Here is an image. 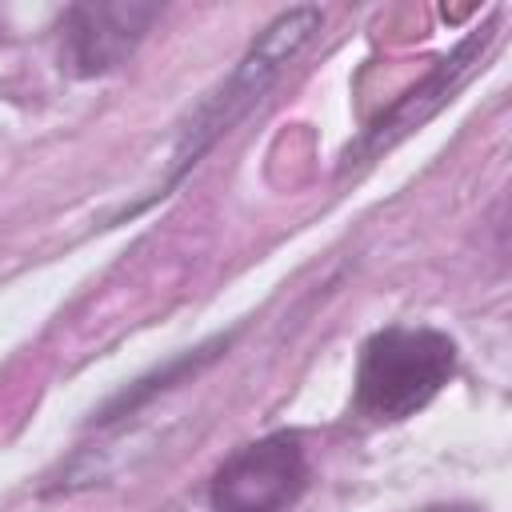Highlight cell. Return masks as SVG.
<instances>
[{"mask_svg": "<svg viewBox=\"0 0 512 512\" xmlns=\"http://www.w3.org/2000/svg\"><path fill=\"white\" fill-rule=\"evenodd\" d=\"M428 512H476V508H428Z\"/></svg>", "mask_w": 512, "mask_h": 512, "instance_id": "obj_5", "label": "cell"}, {"mask_svg": "<svg viewBox=\"0 0 512 512\" xmlns=\"http://www.w3.org/2000/svg\"><path fill=\"white\" fill-rule=\"evenodd\" d=\"M320 28V12L316 8H292V12H284L264 36H260V44L248 52V60L236 68V76L228 80V88L220 92V100L212 104V116L200 124L204 128V136L196 140V148H192V156L224 128V124H232L268 84H272V76L304 48V40L312 36Z\"/></svg>", "mask_w": 512, "mask_h": 512, "instance_id": "obj_3", "label": "cell"}, {"mask_svg": "<svg viewBox=\"0 0 512 512\" xmlns=\"http://www.w3.org/2000/svg\"><path fill=\"white\" fill-rule=\"evenodd\" d=\"M456 344L432 328H384L364 344L356 408L372 420H404L452 376Z\"/></svg>", "mask_w": 512, "mask_h": 512, "instance_id": "obj_1", "label": "cell"}, {"mask_svg": "<svg viewBox=\"0 0 512 512\" xmlns=\"http://www.w3.org/2000/svg\"><path fill=\"white\" fill-rule=\"evenodd\" d=\"M308 484V460L296 436L276 432L256 444L236 448L216 480L212 504L216 512H284Z\"/></svg>", "mask_w": 512, "mask_h": 512, "instance_id": "obj_2", "label": "cell"}, {"mask_svg": "<svg viewBox=\"0 0 512 512\" xmlns=\"http://www.w3.org/2000/svg\"><path fill=\"white\" fill-rule=\"evenodd\" d=\"M156 20L152 4H88L72 8L64 20V40H68V60L76 72H104L116 68L136 40L148 32Z\"/></svg>", "mask_w": 512, "mask_h": 512, "instance_id": "obj_4", "label": "cell"}]
</instances>
